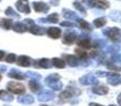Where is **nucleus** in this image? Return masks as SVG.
<instances>
[{"instance_id": "4468645a", "label": "nucleus", "mask_w": 121, "mask_h": 106, "mask_svg": "<svg viewBox=\"0 0 121 106\" xmlns=\"http://www.w3.org/2000/svg\"><path fill=\"white\" fill-rule=\"evenodd\" d=\"M80 83L83 85H92V84L97 83V80L94 74H86L80 79Z\"/></svg>"}, {"instance_id": "9d476101", "label": "nucleus", "mask_w": 121, "mask_h": 106, "mask_svg": "<svg viewBox=\"0 0 121 106\" xmlns=\"http://www.w3.org/2000/svg\"><path fill=\"white\" fill-rule=\"evenodd\" d=\"M34 67L36 68H45V69H49L52 67V65L50 64V59L48 58H40V59H36L34 60Z\"/></svg>"}, {"instance_id": "b1692460", "label": "nucleus", "mask_w": 121, "mask_h": 106, "mask_svg": "<svg viewBox=\"0 0 121 106\" xmlns=\"http://www.w3.org/2000/svg\"><path fill=\"white\" fill-rule=\"evenodd\" d=\"M0 99L2 101H5V102H11V101H13V96L5 90H0Z\"/></svg>"}, {"instance_id": "6ab92c4d", "label": "nucleus", "mask_w": 121, "mask_h": 106, "mask_svg": "<svg viewBox=\"0 0 121 106\" xmlns=\"http://www.w3.org/2000/svg\"><path fill=\"white\" fill-rule=\"evenodd\" d=\"M40 21H42V22L56 23V22H59V15H57L56 13H53V14L48 15V17H46V18H42Z\"/></svg>"}, {"instance_id": "9b49d317", "label": "nucleus", "mask_w": 121, "mask_h": 106, "mask_svg": "<svg viewBox=\"0 0 121 106\" xmlns=\"http://www.w3.org/2000/svg\"><path fill=\"white\" fill-rule=\"evenodd\" d=\"M28 31L30 33L34 34V35H44L45 33H47V29L43 27H39L37 25H29L28 28Z\"/></svg>"}, {"instance_id": "7c9ffc66", "label": "nucleus", "mask_w": 121, "mask_h": 106, "mask_svg": "<svg viewBox=\"0 0 121 106\" xmlns=\"http://www.w3.org/2000/svg\"><path fill=\"white\" fill-rule=\"evenodd\" d=\"M5 15H8V16H11V17H15V18H19V15L17 14L16 12L14 11V8H11V6H9V8H6L5 10Z\"/></svg>"}, {"instance_id": "c85d7f7f", "label": "nucleus", "mask_w": 121, "mask_h": 106, "mask_svg": "<svg viewBox=\"0 0 121 106\" xmlns=\"http://www.w3.org/2000/svg\"><path fill=\"white\" fill-rule=\"evenodd\" d=\"M59 80H60L59 74H51L46 77V83H47V85H49V84L53 83V82H57Z\"/></svg>"}, {"instance_id": "7ed1b4c3", "label": "nucleus", "mask_w": 121, "mask_h": 106, "mask_svg": "<svg viewBox=\"0 0 121 106\" xmlns=\"http://www.w3.org/2000/svg\"><path fill=\"white\" fill-rule=\"evenodd\" d=\"M80 93H81V91H80L77 87L68 86V87H67L64 91L60 92V98L62 99V100H67V99H71V98H73V97L79 96Z\"/></svg>"}, {"instance_id": "a211bd4d", "label": "nucleus", "mask_w": 121, "mask_h": 106, "mask_svg": "<svg viewBox=\"0 0 121 106\" xmlns=\"http://www.w3.org/2000/svg\"><path fill=\"white\" fill-rule=\"evenodd\" d=\"M53 97H54V93H53V92L48 91V90H44V91H42L39 93V96H38V100L47 101V100H51V99H53Z\"/></svg>"}, {"instance_id": "412c9836", "label": "nucleus", "mask_w": 121, "mask_h": 106, "mask_svg": "<svg viewBox=\"0 0 121 106\" xmlns=\"http://www.w3.org/2000/svg\"><path fill=\"white\" fill-rule=\"evenodd\" d=\"M29 87H30V90H32L33 92H37L42 90V85L37 81H35V80H31L29 82Z\"/></svg>"}, {"instance_id": "2f4dec72", "label": "nucleus", "mask_w": 121, "mask_h": 106, "mask_svg": "<svg viewBox=\"0 0 121 106\" xmlns=\"http://www.w3.org/2000/svg\"><path fill=\"white\" fill-rule=\"evenodd\" d=\"M109 18L114 21L119 20L121 18V12H119V11H113L112 13H109Z\"/></svg>"}, {"instance_id": "37998d69", "label": "nucleus", "mask_w": 121, "mask_h": 106, "mask_svg": "<svg viewBox=\"0 0 121 106\" xmlns=\"http://www.w3.org/2000/svg\"><path fill=\"white\" fill-rule=\"evenodd\" d=\"M39 106H50V105H45V104H42V105H39Z\"/></svg>"}, {"instance_id": "f257e3e1", "label": "nucleus", "mask_w": 121, "mask_h": 106, "mask_svg": "<svg viewBox=\"0 0 121 106\" xmlns=\"http://www.w3.org/2000/svg\"><path fill=\"white\" fill-rule=\"evenodd\" d=\"M103 33L114 42H118L121 40V30L119 28H109L104 30Z\"/></svg>"}, {"instance_id": "1a4fd4ad", "label": "nucleus", "mask_w": 121, "mask_h": 106, "mask_svg": "<svg viewBox=\"0 0 121 106\" xmlns=\"http://www.w3.org/2000/svg\"><path fill=\"white\" fill-rule=\"evenodd\" d=\"M46 34L50 38H52V39H57V38H60V35H62V30L56 27H50L47 29Z\"/></svg>"}, {"instance_id": "ddd939ff", "label": "nucleus", "mask_w": 121, "mask_h": 106, "mask_svg": "<svg viewBox=\"0 0 121 106\" xmlns=\"http://www.w3.org/2000/svg\"><path fill=\"white\" fill-rule=\"evenodd\" d=\"M32 63V59L27 55H20L17 58V65L20 67H30Z\"/></svg>"}, {"instance_id": "aec40b11", "label": "nucleus", "mask_w": 121, "mask_h": 106, "mask_svg": "<svg viewBox=\"0 0 121 106\" xmlns=\"http://www.w3.org/2000/svg\"><path fill=\"white\" fill-rule=\"evenodd\" d=\"M51 63H52V66L55 67V68H59V69H63L65 68V66H66V62H65L63 58H52V60H51Z\"/></svg>"}, {"instance_id": "e433bc0d", "label": "nucleus", "mask_w": 121, "mask_h": 106, "mask_svg": "<svg viewBox=\"0 0 121 106\" xmlns=\"http://www.w3.org/2000/svg\"><path fill=\"white\" fill-rule=\"evenodd\" d=\"M16 60V55L13 53H10L5 56V62L6 63H14Z\"/></svg>"}, {"instance_id": "39448f33", "label": "nucleus", "mask_w": 121, "mask_h": 106, "mask_svg": "<svg viewBox=\"0 0 121 106\" xmlns=\"http://www.w3.org/2000/svg\"><path fill=\"white\" fill-rule=\"evenodd\" d=\"M15 6L20 13H23V14H30L31 13V8H30L28 0H17Z\"/></svg>"}, {"instance_id": "2eb2a0df", "label": "nucleus", "mask_w": 121, "mask_h": 106, "mask_svg": "<svg viewBox=\"0 0 121 106\" xmlns=\"http://www.w3.org/2000/svg\"><path fill=\"white\" fill-rule=\"evenodd\" d=\"M63 16L65 19H68V20H79V17L75 14L73 11L69 10V8H63Z\"/></svg>"}, {"instance_id": "72a5a7b5", "label": "nucleus", "mask_w": 121, "mask_h": 106, "mask_svg": "<svg viewBox=\"0 0 121 106\" xmlns=\"http://www.w3.org/2000/svg\"><path fill=\"white\" fill-rule=\"evenodd\" d=\"M75 53H77V55H78V57L79 58H81V59H85V58H87L89 55H87L84 51H82V49L81 48H77L75 49Z\"/></svg>"}, {"instance_id": "cd10ccee", "label": "nucleus", "mask_w": 121, "mask_h": 106, "mask_svg": "<svg viewBox=\"0 0 121 106\" xmlns=\"http://www.w3.org/2000/svg\"><path fill=\"white\" fill-rule=\"evenodd\" d=\"M107 81H108V83L111 84V85H119L121 84V77L120 76H109L108 79H107Z\"/></svg>"}, {"instance_id": "c756f323", "label": "nucleus", "mask_w": 121, "mask_h": 106, "mask_svg": "<svg viewBox=\"0 0 121 106\" xmlns=\"http://www.w3.org/2000/svg\"><path fill=\"white\" fill-rule=\"evenodd\" d=\"M73 6H74V8H77V10L79 11V12H81L82 14L86 15V8H84L83 4H81L79 1H74V2H73Z\"/></svg>"}, {"instance_id": "5701e85b", "label": "nucleus", "mask_w": 121, "mask_h": 106, "mask_svg": "<svg viewBox=\"0 0 121 106\" xmlns=\"http://www.w3.org/2000/svg\"><path fill=\"white\" fill-rule=\"evenodd\" d=\"M79 27L81 28L82 30H85V31H91L92 30V27L89 22H87L86 20L84 19H79Z\"/></svg>"}, {"instance_id": "f03ea898", "label": "nucleus", "mask_w": 121, "mask_h": 106, "mask_svg": "<svg viewBox=\"0 0 121 106\" xmlns=\"http://www.w3.org/2000/svg\"><path fill=\"white\" fill-rule=\"evenodd\" d=\"M6 89L9 92L14 94H23L26 91V88L22 84L17 83V82H10L6 85Z\"/></svg>"}, {"instance_id": "a878e982", "label": "nucleus", "mask_w": 121, "mask_h": 106, "mask_svg": "<svg viewBox=\"0 0 121 106\" xmlns=\"http://www.w3.org/2000/svg\"><path fill=\"white\" fill-rule=\"evenodd\" d=\"M19 103H22V104H32L34 102V98L32 96H25V97H20L18 99Z\"/></svg>"}, {"instance_id": "a18cd8bd", "label": "nucleus", "mask_w": 121, "mask_h": 106, "mask_svg": "<svg viewBox=\"0 0 121 106\" xmlns=\"http://www.w3.org/2000/svg\"><path fill=\"white\" fill-rule=\"evenodd\" d=\"M109 106H116V105H109Z\"/></svg>"}, {"instance_id": "f3484780", "label": "nucleus", "mask_w": 121, "mask_h": 106, "mask_svg": "<svg viewBox=\"0 0 121 106\" xmlns=\"http://www.w3.org/2000/svg\"><path fill=\"white\" fill-rule=\"evenodd\" d=\"M12 29L14 30L15 32H17V33H25V32L28 30L25 23L19 22V21L13 23V28H12Z\"/></svg>"}, {"instance_id": "f704fd0d", "label": "nucleus", "mask_w": 121, "mask_h": 106, "mask_svg": "<svg viewBox=\"0 0 121 106\" xmlns=\"http://www.w3.org/2000/svg\"><path fill=\"white\" fill-rule=\"evenodd\" d=\"M106 67H107V69H109V70H113V71H121V67L117 66L116 64H113V63H107V64H106Z\"/></svg>"}, {"instance_id": "20e7f679", "label": "nucleus", "mask_w": 121, "mask_h": 106, "mask_svg": "<svg viewBox=\"0 0 121 106\" xmlns=\"http://www.w3.org/2000/svg\"><path fill=\"white\" fill-rule=\"evenodd\" d=\"M85 2L89 8H98L101 10L109 8V2L106 0H85Z\"/></svg>"}, {"instance_id": "c03bdc74", "label": "nucleus", "mask_w": 121, "mask_h": 106, "mask_svg": "<svg viewBox=\"0 0 121 106\" xmlns=\"http://www.w3.org/2000/svg\"><path fill=\"white\" fill-rule=\"evenodd\" d=\"M1 80H2V75L0 74V81H1Z\"/></svg>"}, {"instance_id": "79ce46f5", "label": "nucleus", "mask_w": 121, "mask_h": 106, "mask_svg": "<svg viewBox=\"0 0 121 106\" xmlns=\"http://www.w3.org/2000/svg\"><path fill=\"white\" fill-rule=\"evenodd\" d=\"M89 106H103V105L98 104V103H95V102H91V103H89Z\"/></svg>"}, {"instance_id": "58836bf2", "label": "nucleus", "mask_w": 121, "mask_h": 106, "mask_svg": "<svg viewBox=\"0 0 121 106\" xmlns=\"http://www.w3.org/2000/svg\"><path fill=\"white\" fill-rule=\"evenodd\" d=\"M60 3V0H50V4H52V5H59Z\"/></svg>"}, {"instance_id": "4c0bfd02", "label": "nucleus", "mask_w": 121, "mask_h": 106, "mask_svg": "<svg viewBox=\"0 0 121 106\" xmlns=\"http://www.w3.org/2000/svg\"><path fill=\"white\" fill-rule=\"evenodd\" d=\"M23 23H25V25H26V23H27V25H35V23H34V21L33 20H32V19H25V20H23Z\"/></svg>"}, {"instance_id": "f8f14e48", "label": "nucleus", "mask_w": 121, "mask_h": 106, "mask_svg": "<svg viewBox=\"0 0 121 106\" xmlns=\"http://www.w3.org/2000/svg\"><path fill=\"white\" fill-rule=\"evenodd\" d=\"M77 40V34L75 32H66L63 37V42L66 45H72Z\"/></svg>"}, {"instance_id": "393cba45", "label": "nucleus", "mask_w": 121, "mask_h": 106, "mask_svg": "<svg viewBox=\"0 0 121 106\" xmlns=\"http://www.w3.org/2000/svg\"><path fill=\"white\" fill-rule=\"evenodd\" d=\"M106 18L105 17H100V18H97L94 20V25L96 28H102L106 25Z\"/></svg>"}, {"instance_id": "0eeeda50", "label": "nucleus", "mask_w": 121, "mask_h": 106, "mask_svg": "<svg viewBox=\"0 0 121 106\" xmlns=\"http://www.w3.org/2000/svg\"><path fill=\"white\" fill-rule=\"evenodd\" d=\"M63 59L71 67H77L79 66V57L77 55H70V54H64L63 55Z\"/></svg>"}, {"instance_id": "a19ab883", "label": "nucleus", "mask_w": 121, "mask_h": 106, "mask_svg": "<svg viewBox=\"0 0 121 106\" xmlns=\"http://www.w3.org/2000/svg\"><path fill=\"white\" fill-rule=\"evenodd\" d=\"M117 102H118V104L121 106V93L118 94V97H117Z\"/></svg>"}, {"instance_id": "ea45409f", "label": "nucleus", "mask_w": 121, "mask_h": 106, "mask_svg": "<svg viewBox=\"0 0 121 106\" xmlns=\"http://www.w3.org/2000/svg\"><path fill=\"white\" fill-rule=\"evenodd\" d=\"M3 58H5V53H4V51L0 50V60H2Z\"/></svg>"}, {"instance_id": "423d86ee", "label": "nucleus", "mask_w": 121, "mask_h": 106, "mask_svg": "<svg viewBox=\"0 0 121 106\" xmlns=\"http://www.w3.org/2000/svg\"><path fill=\"white\" fill-rule=\"evenodd\" d=\"M32 6H33L34 11H35L36 13H48L49 10H50V6H49L46 2H43V1L33 2Z\"/></svg>"}, {"instance_id": "4be33fe9", "label": "nucleus", "mask_w": 121, "mask_h": 106, "mask_svg": "<svg viewBox=\"0 0 121 106\" xmlns=\"http://www.w3.org/2000/svg\"><path fill=\"white\" fill-rule=\"evenodd\" d=\"M9 76L12 77V79H15V80H23L26 77L23 74H21L20 71L16 70V69H12L11 72L9 73Z\"/></svg>"}, {"instance_id": "473e14b6", "label": "nucleus", "mask_w": 121, "mask_h": 106, "mask_svg": "<svg viewBox=\"0 0 121 106\" xmlns=\"http://www.w3.org/2000/svg\"><path fill=\"white\" fill-rule=\"evenodd\" d=\"M49 87L50 88H52L53 90H60L63 88V85H62V83H60V81H57V82H53V83H51V84H49Z\"/></svg>"}, {"instance_id": "dca6fc26", "label": "nucleus", "mask_w": 121, "mask_h": 106, "mask_svg": "<svg viewBox=\"0 0 121 106\" xmlns=\"http://www.w3.org/2000/svg\"><path fill=\"white\" fill-rule=\"evenodd\" d=\"M92 92L96 94H99V96H104L108 92V88L104 85H99L92 88Z\"/></svg>"}, {"instance_id": "c9c22d12", "label": "nucleus", "mask_w": 121, "mask_h": 106, "mask_svg": "<svg viewBox=\"0 0 121 106\" xmlns=\"http://www.w3.org/2000/svg\"><path fill=\"white\" fill-rule=\"evenodd\" d=\"M60 25H62V27H66V28H75V27H78V25L74 23L73 21H62V22H60Z\"/></svg>"}, {"instance_id": "6e6552de", "label": "nucleus", "mask_w": 121, "mask_h": 106, "mask_svg": "<svg viewBox=\"0 0 121 106\" xmlns=\"http://www.w3.org/2000/svg\"><path fill=\"white\" fill-rule=\"evenodd\" d=\"M77 44L79 46V48L81 49H90L91 48V40L89 37L86 36H81L79 39L77 40Z\"/></svg>"}, {"instance_id": "bb28decb", "label": "nucleus", "mask_w": 121, "mask_h": 106, "mask_svg": "<svg viewBox=\"0 0 121 106\" xmlns=\"http://www.w3.org/2000/svg\"><path fill=\"white\" fill-rule=\"evenodd\" d=\"M13 20L12 19H5L3 18L2 19V28H3L4 30H10L13 28Z\"/></svg>"}]
</instances>
